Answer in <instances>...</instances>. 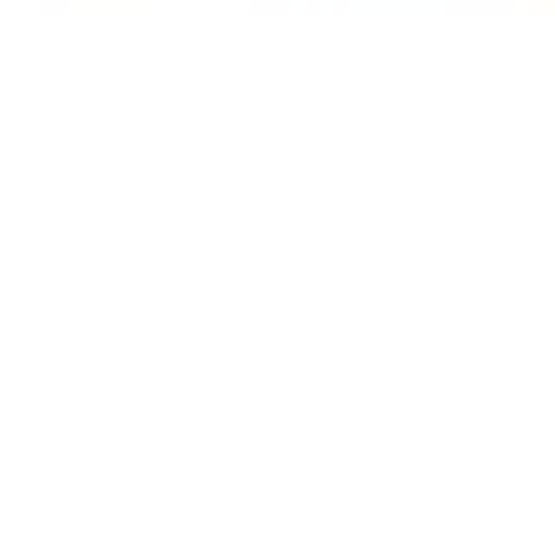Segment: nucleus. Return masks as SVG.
I'll return each instance as SVG.
<instances>
[]
</instances>
